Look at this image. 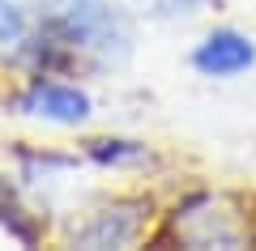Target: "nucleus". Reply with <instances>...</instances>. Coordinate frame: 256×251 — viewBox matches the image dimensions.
I'll return each instance as SVG.
<instances>
[{
  "label": "nucleus",
  "instance_id": "obj_2",
  "mask_svg": "<svg viewBox=\"0 0 256 251\" xmlns=\"http://www.w3.org/2000/svg\"><path fill=\"white\" fill-rule=\"evenodd\" d=\"M18 107L26 111V115L47 119V124H86L90 111H94V102H90L86 90L68 85V81H52L47 72H34L30 85L22 90Z\"/></svg>",
  "mask_w": 256,
  "mask_h": 251
},
{
  "label": "nucleus",
  "instance_id": "obj_5",
  "mask_svg": "<svg viewBox=\"0 0 256 251\" xmlns=\"http://www.w3.org/2000/svg\"><path fill=\"white\" fill-rule=\"evenodd\" d=\"M86 153H90L98 166H132V162H146L150 149L137 141H116V136H102V141H90L86 145Z\"/></svg>",
  "mask_w": 256,
  "mask_h": 251
},
{
  "label": "nucleus",
  "instance_id": "obj_4",
  "mask_svg": "<svg viewBox=\"0 0 256 251\" xmlns=\"http://www.w3.org/2000/svg\"><path fill=\"white\" fill-rule=\"evenodd\" d=\"M252 64H256V43L230 26L210 30L201 43L192 47V68L201 77H239Z\"/></svg>",
  "mask_w": 256,
  "mask_h": 251
},
{
  "label": "nucleus",
  "instance_id": "obj_3",
  "mask_svg": "<svg viewBox=\"0 0 256 251\" xmlns=\"http://www.w3.org/2000/svg\"><path fill=\"white\" fill-rule=\"evenodd\" d=\"M150 217V205L141 200H116V205L90 213L82 226H73V247H128V243L141 234Z\"/></svg>",
  "mask_w": 256,
  "mask_h": 251
},
{
  "label": "nucleus",
  "instance_id": "obj_1",
  "mask_svg": "<svg viewBox=\"0 0 256 251\" xmlns=\"http://www.w3.org/2000/svg\"><path fill=\"white\" fill-rule=\"evenodd\" d=\"M38 30L73 55L116 64L132 51V17L111 0H34Z\"/></svg>",
  "mask_w": 256,
  "mask_h": 251
},
{
  "label": "nucleus",
  "instance_id": "obj_6",
  "mask_svg": "<svg viewBox=\"0 0 256 251\" xmlns=\"http://www.w3.org/2000/svg\"><path fill=\"white\" fill-rule=\"evenodd\" d=\"M26 38V9L18 0H0V47H18Z\"/></svg>",
  "mask_w": 256,
  "mask_h": 251
},
{
  "label": "nucleus",
  "instance_id": "obj_7",
  "mask_svg": "<svg viewBox=\"0 0 256 251\" xmlns=\"http://www.w3.org/2000/svg\"><path fill=\"white\" fill-rule=\"evenodd\" d=\"M150 17H162V21H175V17H196V13L210 4V0H137Z\"/></svg>",
  "mask_w": 256,
  "mask_h": 251
}]
</instances>
